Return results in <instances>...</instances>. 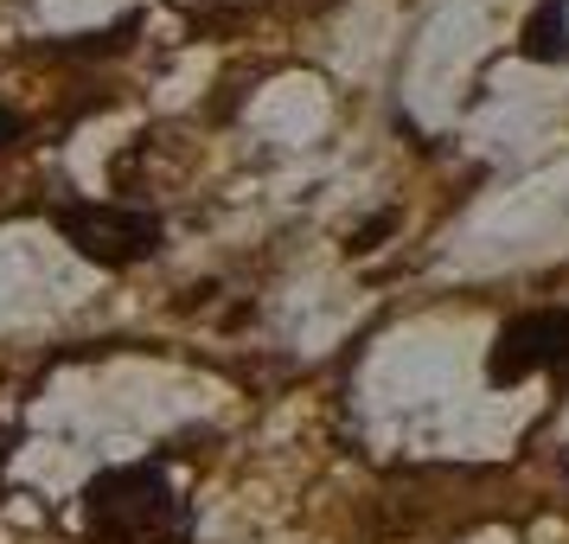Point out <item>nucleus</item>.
Instances as JSON below:
<instances>
[{
    "mask_svg": "<svg viewBox=\"0 0 569 544\" xmlns=\"http://www.w3.org/2000/svg\"><path fill=\"white\" fill-rule=\"evenodd\" d=\"M83 538L90 544H186L192 513L160 462H122L90 474L83 487Z\"/></svg>",
    "mask_w": 569,
    "mask_h": 544,
    "instance_id": "obj_1",
    "label": "nucleus"
},
{
    "mask_svg": "<svg viewBox=\"0 0 569 544\" xmlns=\"http://www.w3.org/2000/svg\"><path fill=\"white\" fill-rule=\"evenodd\" d=\"M52 225L78 257L103 263V269H129L160 250V218L141 206H116V199H64L52 211Z\"/></svg>",
    "mask_w": 569,
    "mask_h": 544,
    "instance_id": "obj_2",
    "label": "nucleus"
},
{
    "mask_svg": "<svg viewBox=\"0 0 569 544\" xmlns=\"http://www.w3.org/2000/svg\"><path fill=\"white\" fill-rule=\"evenodd\" d=\"M569 365V308H531L512 314L499 334H492L487 353V378L492 385H518L531 372H557Z\"/></svg>",
    "mask_w": 569,
    "mask_h": 544,
    "instance_id": "obj_3",
    "label": "nucleus"
},
{
    "mask_svg": "<svg viewBox=\"0 0 569 544\" xmlns=\"http://www.w3.org/2000/svg\"><path fill=\"white\" fill-rule=\"evenodd\" d=\"M518 52L531 58V65H563L569 58V0H538L531 7Z\"/></svg>",
    "mask_w": 569,
    "mask_h": 544,
    "instance_id": "obj_4",
    "label": "nucleus"
},
{
    "mask_svg": "<svg viewBox=\"0 0 569 544\" xmlns=\"http://www.w3.org/2000/svg\"><path fill=\"white\" fill-rule=\"evenodd\" d=\"M20 129H27V122H20V116H13V109L0 103V148H7V141H20Z\"/></svg>",
    "mask_w": 569,
    "mask_h": 544,
    "instance_id": "obj_5",
    "label": "nucleus"
}]
</instances>
